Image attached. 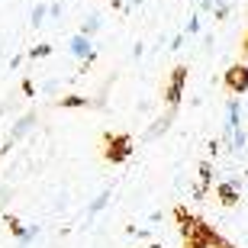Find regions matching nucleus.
<instances>
[{
  "instance_id": "obj_1",
  "label": "nucleus",
  "mask_w": 248,
  "mask_h": 248,
  "mask_svg": "<svg viewBox=\"0 0 248 248\" xmlns=\"http://www.w3.org/2000/svg\"><path fill=\"white\" fill-rule=\"evenodd\" d=\"M68 55L81 62V71H91V64L97 62V48H93V39L81 36V32H74V36L68 39Z\"/></svg>"
},
{
  "instance_id": "obj_2",
  "label": "nucleus",
  "mask_w": 248,
  "mask_h": 248,
  "mask_svg": "<svg viewBox=\"0 0 248 248\" xmlns=\"http://www.w3.org/2000/svg\"><path fill=\"white\" fill-rule=\"evenodd\" d=\"M132 152H136V142L129 136H107V161L110 165H123V161H129L132 158Z\"/></svg>"
},
{
  "instance_id": "obj_3",
  "label": "nucleus",
  "mask_w": 248,
  "mask_h": 248,
  "mask_svg": "<svg viewBox=\"0 0 248 248\" xmlns=\"http://www.w3.org/2000/svg\"><path fill=\"white\" fill-rule=\"evenodd\" d=\"M184 84H187V64H177L174 71H171V81H168V91H165L168 110H177V107H181V97H184Z\"/></svg>"
},
{
  "instance_id": "obj_4",
  "label": "nucleus",
  "mask_w": 248,
  "mask_h": 248,
  "mask_svg": "<svg viewBox=\"0 0 248 248\" xmlns=\"http://www.w3.org/2000/svg\"><path fill=\"white\" fill-rule=\"evenodd\" d=\"M242 116H245V110H242L239 97H229L226 100V123H222V145L232 139L235 129H242Z\"/></svg>"
},
{
  "instance_id": "obj_5",
  "label": "nucleus",
  "mask_w": 248,
  "mask_h": 248,
  "mask_svg": "<svg viewBox=\"0 0 248 248\" xmlns=\"http://www.w3.org/2000/svg\"><path fill=\"white\" fill-rule=\"evenodd\" d=\"M174 113L177 110H168L165 116H158V120L148 123V129L142 132V142H158L161 136H168V132H171V126H174Z\"/></svg>"
},
{
  "instance_id": "obj_6",
  "label": "nucleus",
  "mask_w": 248,
  "mask_h": 248,
  "mask_svg": "<svg viewBox=\"0 0 248 248\" xmlns=\"http://www.w3.org/2000/svg\"><path fill=\"white\" fill-rule=\"evenodd\" d=\"M110 197H113V187H103V190L97 193L91 203H87V210H84V229H87V226H93V219H97V216L110 206Z\"/></svg>"
},
{
  "instance_id": "obj_7",
  "label": "nucleus",
  "mask_w": 248,
  "mask_h": 248,
  "mask_svg": "<svg viewBox=\"0 0 248 248\" xmlns=\"http://www.w3.org/2000/svg\"><path fill=\"white\" fill-rule=\"evenodd\" d=\"M216 193H219L222 206H235L242 197V177H226V181H219L216 184Z\"/></svg>"
},
{
  "instance_id": "obj_8",
  "label": "nucleus",
  "mask_w": 248,
  "mask_h": 248,
  "mask_svg": "<svg viewBox=\"0 0 248 248\" xmlns=\"http://www.w3.org/2000/svg\"><path fill=\"white\" fill-rule=\"evenodd\" d=\"M32 129H36V113H23V116H19V120L10 126L7 142H10V145H16V142H23V139L32 132Z\"/></svg>"
},
{
  "instance_id": "obj_9",
  "label": "nucleus",
  "mask_w": 248,
  "mask_h": 248,
  "mask_svg": "<svg viewBox=\"0 0 248 248\" xmlns=\"http://www.w3.org/2000/svg\"><path fill=\"white\" fill-rule=\"evenodd\" d=\"M226 87H229L232 93L248 91V64H232V68H226Z\"/></svg>"
},
{
  "instance_id": "obj_10",
  "label": "nucleus",
  "mask_w": 248,
  "mask_h": 248,
  "mask_svg": "<svg viewBox=\"0 0 248 248\" xmlns=\"http://www.w3.org/2000/svg\"><path fill=\"white\" fill-rule=\"evenodd\" d=\"M84 107H93V100L84 97V93H64V97H58V110H84Z\"/></svg>"
},
{
  "instance_id": "obj_11",
  "label": "nucleus",
  "mask_w": 248,
  "mask_h": 248,
  "mask_svg": "<svg viewBox=\"0 0 248 248\" xmlns=\"http://www.w3.org/2000/svg\"><path fill=\"white\" fill-rule=\"evenodd\" d=\"M100 26H103V19H100V13H87V16L81 19V36H87V39H93L97 32H100Z\"/></svg>"
},
{
  "instance_id": "obj_12",
  "label": "nucleus",
  "mask_w": 248,
  "mask_h": 248,
  "mask_svg": "<svg viewBox=\"0 0 248 248\" xmlns=\"http://www.w3.org/2000/svg\"><path fill=\"white\" fill-rule=\"evenodd\" d=\"M226 148H229L232 155H242V152H245V148H248V132H245V126L232 132V139L226 142Z\"/></svg>"
},
{
  "instance_id": "obj_13",
  "label": "nucleus",
  "mask_w": 248,
  "mask_h": 248,
  "mask_svg": "<svg viewBox=\"0 0 248 248\" xmlns=\"http://www.w3.org/2000/svg\"><path fill=\"white\" fill-rule=\"evenodd\" d=\"M46 16H48V3H36V7L29 10V26L39 29L42 23H46Z\"/></svg>"
},
{
  "instance_id": "obj_14",
  "label": "nucleus",
  "mask_w": 248,
  "mask_h": 248,
  "mask_svg": "<svg viewBox=\"0 0 248 248\" xmlns=\"http://www.w3.org/2000/svg\"><path fill=\"white\" fill-rule=\"evenodd\" d=\"M39 232H42V226H26V232H23V235L16 239V245H19V248H29L32 242L39 239Z\"/></svg>"
},
{
  "instance_id": "obj_15",
  "label": "nucleus",
  "mask_w": 248,
  "mask_h": 248,
  "mask_svg": "<svg viewBox=\"0 0 248 248\" xmlns=\"http://www.w3.org/2000/svg\"><path fill=\"white\" fill-rule=\"evenodd\" d=\"M48 55H52V46H48V42H39V46H32L26 52L29 62H39V58H48Z\"/></svg>"
},
{
  "instance_id": "obj_16",
  "label": "nucleus",
  "mask_w": 248,
  "mask_h": 248,
  "mask_svg": "<svg viewBox=\"0 0 248 248\" xmlns=\"http://www.w3.org/2000/svg\"><path fill=\"white\" fill-rule=\"evenodd\" d=\"M3 222H7V229L13 232L16 239H19V235H23V232H26V226H19V219H16V216H13V213H7V216H3Z\"/></svg>"
},
{
  "instance_id": "obj_17",
  "label": "nucleus",
  "mask_w": 248,
  "mask_h": 248,
  "mask_svg": "<svg viewBox=\"0 0 248 248\" xmlns=\"http://www.w3.org/2000/svg\"><path fill=\"white\" fill-rule=\"evenodd\" d=\"M200 29H203V23H200V13H193L190 19H187V36H200Z\"/></svg>"
},
{
  "instance_id": "obj_18",
  "label": "nucleus",
  "mask_w": 248,
  "mask_h": 248,
  "mask_svg": "<svg viewBox=\"0 0 248 248\" xmlns=\"http://www.w3.org/2000/svg\"><path fill=\"white\" fill-rule=\"evenodd\" d=\"M62 13H64V0H52V3H48V16L62 19Z\"/></svg>"
},
{
  "instance_id": "obj_19",
  "label": "nucleus",
  "mask_w": 248,
  "mask_h": 248,
  "mask_svg": "<svg viewBox=\"0 0 248 248\" xmlns=\"http://www.w3.org/2000/svg\"><path fill=\"white\" fill-rule=\"evenodd\" d=\"M184 42H187V32H177V36L168 42V48H171V52H181V48H184Z\"/></svg>"
},
{
  "instance_id": "obj_20",
  "label": "nucleus",
  "mask_w": 248,
  "mask_h": 248,
  "mask_svg": "<svg viewBox=\"0 0 248 248\" xmlns=\"http://www.w3.org/2000/svg\"><path fill=\"white\" fill-rule=\"evenodd\" d=\"M210 181H213V168H210V161H203L200 165V184L210 187Z\"/></svg>"
},
{
  "instance_id": "obj_21",
  "label": "nucleus",
  "mask_w": 248,
  "mask_h": 248,
  "mask_svg": "<svg viewBox=\"0 0 248 248\" xmlns=\"http://www.w3.org/2000/svg\"><path fill=\"white\" fill-rule=\"evenodd\" d=\"M197 248H226V245H222V242L216 239V235H206L203 242H197Z\"/></svg>"
},
{
  "instance_id": "obj_22",
  "label": "nucleus",
  "mask_w": 248,
  "mask_h": 248,
  "mask_svg": "<svg viewBox=\"0 0 248 248\" xmlns=\"http://www.w3.org/2000/svg\"><path fill=\"white\" fill-rule=\"evenodd\" d=\"M197 13H216V3H213V0H200V3H197Z\"/></svg>"
},
{
  "instance_id": "obj_23",
  "label": "nucleus",
  "mask_w": 248,
  "mask_h": 248,
  "mask_svg": "<svg viewBox=\"0 0 248 248\" xmlns=\"http://www.w3.org/2000/svg\"><path fill=\"white\" fill-rule=\"evenodd\" d=\"M19 91H23V97H32V93H36V84L29 81V78H23V84H19Z\"/></svg>"
},
{
  "instance_id": "obj_24",
  "label": "nucleus",
  "mask_w": 248,
  "mask_h": 248,
  "mask_svg": "<svg viewBox=\"0 0 248 248\" xmlns=\"http://www.w3.org/2000/svg\"><path fill=\"white\" fill-rule=\"evenodd\" d=\"M229 13H232V3H226V7H219L216 13H213V19H219V23H222V19H229Z\"/></svg>"
},
{
  "instance_id": "obj_25",
  "label": "nucleus",
  "mask_w": 248,
  "mask_h": 248,
  "mask_svg": "<svg viewBox=\"0 0 248 248\" xmlns=\"http://www.w3.org/2000/svg\"><path fill=\"white\" fill-rule=\"evenodd\" d=\"M42 91H46V93H52V91H62V81H55V78H48V81L42 84Z\"/></svg>"
},
{
  "instance_id": "obj_26",
  "label": "nucleus",
  "mask_w": 248,
  "mask_h": 248,
  "mask_svg": "<svg viewBox=\"0 0 248 248\" xmlns=\"http://www.w3.org/2000/svg\"><path fill=\"white\" fill-rule=\"evenodd\" d=\"M23 62H26V55H13V58L7 62V71H16V68H19Z\"/></svg>"
},
{
  "instance_id": "obj_27",
  "label": "nucleus",
  "mask_w": 248,
  "mask_h": 248,
  "mask_svg": "<svg viewBox=\"0 0 248 248\" xmlns=\"http://www.w3.org/2000/svg\"><path fill=\"white\" fill-rule=\"evenodd\" d=\"M219 145H222V142H216V139H213V142H206V155L216 158V155H219Z\"/></svg>"
},
{
  "instance_id": "obj_28",
  "label": "nucleus",
  "mask_w": 248,
  "mask_h": 248,
  "mask_svg": "<svg viewBox=\"0 0 248 248\" xmlns=\"http://www.w3.org/2000/svg\"><path fill=\"white\" fill-rule=\"evenodd\" d=\"M200 42H203V52H206V55H210L213 48H216V39H213V36H203Z\"/></svg>"
},
{
  "instance_id": "obj_29",
  "label": "nucleus",
  "mask_w": 248,
  "mask_h": 248,
  "mask_svg": "<svg viewBox=\"0 0 248 248\" xmlns=\"http://www.w3.org/2000/svg\"><path fill=\"white\" fill-rule=\"evenodd\" d=\"M142 55H145V46H142V42H136V46H132V58H136V62H139V58H142Z\"/></svg>"
},
{
  "instance_id": "obj_30",
  "label": "nucleus",
  "mask_w": 248,
  "mask_h": 248,
  "mask_svg": "<svg viewBox=\"0 0 248 248\" xmlns=\"http://www.w3.org/2000/svg\"><path fill=\"white\" fill-rule=\"evenodd\" d=\"M126 3H129V10H139L142 3H145V0H126Z\"/></svg>"
}]
</instances>
